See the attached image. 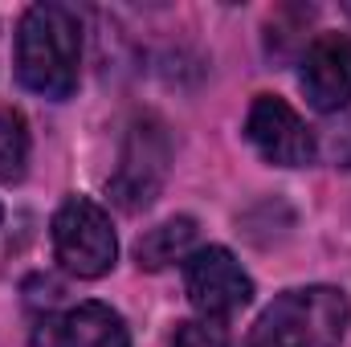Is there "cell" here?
Segmentation results:
<instances>
[{"label":"cell","mask_w":351,"mask_h":347,"mask_svg":"<svg viewBox=\"0 0 351 347\" xmlns=\"http://www.w3.org/2000/svg\"><path fill=\"white\" fill-rule=\"evenodd\" d=\"M82 21L66 4H33L16 29V78L21 86L66 102L78 90Z\"/></svg>","instance_id":"obj_1"},{"label":"cell","mask_w":351,"mask_h":347,"mask_svg":"<svg viewBox=\"0 0 351 347\" xmlns=\"http://www.w3.org/2000/svg\"><path fill=\"white\" fill-rule=\"evenodd\" d=\"M351 323V302L335 286H302L278 294L254 323L250 347H339Z\"/></svg>","instance_id":"obj_2"},{"label":"cell","mask_w":351,"mask_h":347,"mask_svg":"<svg viewBox=\"0 0 351 347\" xmlns=\"http://www.w3.org/2000/svg\"><path fill=\"white\" fill-rule=\"evenodd\" d=\"M53 254L74 278H102L114 265L119 237L110 229V217L90 196H70L53 213Z\"/></svg>","instance_id":"obj_3"},{"label":"cell","mask_w":351,"mask_h":347,"mask_svg":"<svg viewBox=\"0 0 351 347\" xmlns=\"http://www.w3.org/2000/svg\"><path fill=\"white\" fill-rule=\"evenodd\" d=\"M168 164H172V143H168V131L160 119L152 115H139L127 131V143H123V160L110 176V196L119 208L127 213H139L147 208L164 180H168Z\"/></svg>","instance_id":"obj_4"},{"label":"cell","mask_w":351,"mask_h":347,"mask_svg":"<svg viewBox=\"0 0 351 347\" xmlns=\"http://www.w3.org/2000/svg\"><path fill=\"white\" fill-rule=\"evenodd\" d=\"M184 290H188V302L204 315V323H213L250 307L254 278L225 246H204L184 261Z\"/></svg>","instance_id":"obj_5"},{"label":"cell","mask_w":351,"mask_h":347,"mask_svg":"<svg viewBox=\"0 0 351 347\" xmlns=\"http://www.w3.org/2000/svg\"><path fill=\"white\" fill-rule=\"evenodd\" d=\"M245 139L258 147V156L278 164V168H306L319 156L315 131L298 119V110L278 98V94H258L245 119Z\"/></svg>","instance_id":"obj_6"},{"label":"cell","mask_w":351,"mask_h":347,"mask_svg":"<svg viewBox=\"0 0 351 347\" xmlns=\"http://www.w3.org/2000/svg\"><path fill=\"white\" fill-rule=\"evenodd\" d=\"M302 94L315 110L331 115L351 102V37L348 33H319L306 53H302V70H298Z\"/></svg>","instance_id":"obj_7"},{"label":"cell","mask_w":351,"mask_h":347,"mask_svg":"<svg viewBox=\"0 0 351 347\" xmlns=\"http://www.w3.org/2000/svg\"><path fill=\"white\" fill-rule=\"evenodd\" d=\"M53 347H131V331L106 302H78L58 319Z\"/></svg>","instance_id":"obj_8"},{"label":"cell","mask_w":351,"mask_h":347,"mask_svg":"<svg viewBox=\"0 0 351 347\" xmlns=\"http://www.w3.org/2000/svg\"><path fill=\"white\" fill-rule=\"evenodd\" d=\"M192 241H196V221L192 217H172V221H164V225H156L139 237L135 258H139L143 270H164V265L184 258L192 250Z\"/></svg>","instance_id":"obj_9"},{"label":"cell","mask_w":351,"mask_h":347,"mask_svg":"<svg viewBox=\"0 0 351 347\" xmlns=\"http://www.w3.org/2000/svg\"><path fill=\"white\" fill-rule=\"evenodd\" d=\"M29 168V127L16 110L0 106V180L16 184Z\"/></svg>","instance_id":"obj_10"},{"label":"cell","mask_w":351,"mask_h":347,"mask_svg":"<svg viewBox=\"0 0 351 347\" xmlns=\"http://www.w3.org/2000/svg\"><path fill=\"white\" fill-rule=\"evenodd\" d=\"M172 347H225V335L213 323H180L172 335Z\"/></svg>","instance_id":"obj_11"},{"label":"cell","mask_w":351,"mask_h":347,"mask_svg":"<svg viewBox=\"0 0 351 347\" xmlns=\"http://www.w3.org/2000/svg\"><path fill=\"white\" fill-rule=\"evenodd\" d=\"M348 12H351V4H348Z\"/></svg>","instance_id":"obj_12"}]
</instances>
